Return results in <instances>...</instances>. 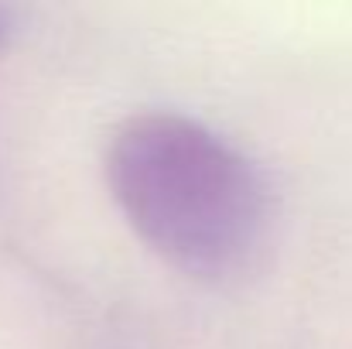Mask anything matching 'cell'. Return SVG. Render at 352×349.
Masks as SVG:
<instances>
[{"mask_svg": "<svg viewBox=\"0 0 352 349\" xmlns=\"http://www.w3.org/2000/svg\"><path fill=\"white\" fill-rule=\"evenodd\" d=\"M107 182L133 233L192 277L230 281L267 243L274 202L260 168L192 116L123 120L107 147Z\"/></svg>", "mask_w": 352, "mask_h": 349, "instance_id": "cell-1", "label": "cell"}, {"mask_svg": "<svg viewBox=\"0 0 352 349\" xmlns=\"http://www.w3.org/2000/svg\"><path fill=\"white\" fill-rule=\"evenodd\" d=\"M10 31H14V17H10V10H7V7H0V48L7 45Z\"/></svg>", "mask_w": 352, "mask_h": 349, "instance_id": "cell-2", "label": "cell"}]
</instances>
